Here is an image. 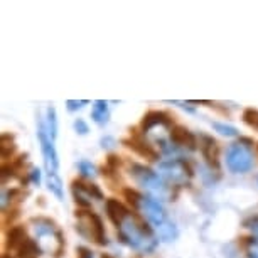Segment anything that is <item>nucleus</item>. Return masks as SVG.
<instances>
[{
	"label": "nucleus",
	"instance_id": "1",
	"mask_svg": "<svg viewBox=\"0 0 258 258\" xmlns=\"http://www.w3.org/2000/svg\"><path fill=\"white\" fill-rule=\"evenodd\" d=\"M116 230H118V238L121 243L135 251L152 253L159 245V238L155 236L152 226L139 213L130 211V214L121 221V225Z\"/></svg>",
	"mask_w": 258,
	"mask_h": 258
},
{
	"label": "nucleus",
	"instance_id": "2",
	"mask_svg": "<svg viewBox=\"0 0 258 258\" xmlns=\"http://www.w3.org/2000/svg\"><path fill=\"white\" fill-rule=\"evenodd\" d=\"M34 241L41 248L42 253L54 255V258H61L64 251V235L57 228V225L49 218H34L31 221Z\"/></svg>",
	"mask_w": 258,
	"mask_h": 258
},
{
	"label": "nucleus",
	"instance_id": "3",
	"mask_svg": "<svg viewBox=\"0 0 258 258\" xmlns=\"http://www.w3.org/2000/svg\"><path fill=\"white\" fill-rule=\"evenodd\" d=\"M130 176L134 177V181L142 186L145 191L149 192V196H152L154 199H167V201H174V194L172 189L165 179L160 174L154 172L150 167H145L142 164H132L130 165Z\"/></svg>",
	"mask_w": 258,
	"mask_h": 258
},
{
	"label": "nucleus",
	"instance_id": "4",
	"mask_svg": "<svg viewBox=\"0 0 258 258\" xmlns=\"http://www.w3.org/2000/svg\"><path fill=\"white\" fill-rule=\"evenodd\" d=\"M76 230L81 236L88 238V240L95 241L96 245L105 246L108 240H106V233L101 218L91 209H78L76 211Z\"/></svg>",
	"mask_w": 258,
	"mask_h": 258
},
{
	"label": "nucleus",
	"instance_id": "5",
	"mask_svg": "<svg viewBox=\"0 0 258 258\" xmlns=\"http://www.w3.org/2000/svg\"><path fill=\"white\" fill-rule=\"evenodd\" d=\"M253 142L250 139H240L226 150V167L233 174H245L253 167Z\"/></svg>",
	"mask_w": 258,
	"mask_h": 258
},
{
	"label": "nucleus",
	"instance_id": "6",
	"mask_svg": "<svg viewBox=\"0 0 258 258\" xmlns=\"http://www.w3.org/2000/svg\"><path fill=\"white\" fill-rule=\"evenodd\" d=\"M159 172L167 184L174 186H187L194 176L191 165L184 159H167L159 162Z\"/></svg>",
	"mask_w": 258,
	"mask_h": 258
},
{
	"label": "nucleus",
	"instance_id": "7",
	"mask_svg": "<svg viewBox=\"0 0 258 258\" xmlns=\"http://www.w3.org/2000/svg\"><path fill=\"white\" fill-rule=\"evenodd\" d=\"M139 211L142 213V216L147 220L150 225H152L155 230L160 231L162 228L169 226L170 221L167 213H165L164 206L160 204V201H157V199H154L152 196H144L142 201H140V208Z\"/></svg>",
	"mask_w": 258,
	"mask_h": 258
},
{
	"label": "nucleus",
	"instance_id": "8",
	"mask_svg": "<svg viewBox=\"0 0 258 258\" xmlns=\"http://www.w3.org/2000/svg\"><path fill=\"white\" fill-rule=\"evenodd\" d=\"M71 191L80 209H90L91 208L90 199H96V201L103 199V192H101V189L96 186V184H86L83 181H78V179L73 181Z\"/></svg>",
	"mask_w": 258,
	"mask_h": 258
},
{
	"label": "nucleus",
	"instance_id": "9",
	"mask_svg": "<svg viewBox=\"0 0 258 258\" xmlns=\"http://www.w3.org/2000/svg\"><path fill=\"white\" fill-rule=\"evenodd\" d=\"M37 139H39V144H41V152H42V159H44L46 172L57 174V169H59V157H57L54 140H52L42 128H37Z\"/></svg>",
	"mask_w": 258,
	"mask_h": 258
},
{
	"label": "nucleus",
	"instance_id": "10",
	"mask_svg": "<svg viewBox=\"0 0 258 258\" xmlns=\"http://www.w3.org/2000/svg\"><path fill=\"white\" fill-rule=\"evenodd\" d=\"M130 132H132V137L123 140V144L126 147L132 149L135 154L142 155V157L149 160H159V152L142 137V135L137 134V130H130Z\"/></svg>",
	"mask_w": 258,
	"mask_h": 258
},
{
	"label": "nucleus",
	"instance_id": "11",
	"mask_svg": "<svg viewBox=\"0 0 258 258\" xmlns=\"http://www.w3.org/2000/svg\"><path fill=\"white\" fill-rule=\"evenodd\" d=\"M199 149L206 164L211 169H220V145L209 135H201L199 137Z\"/></svg>",
	"mask_w": 258,
	"mask_h": 258
},
{
	"label": "nucleus",
	"instance_id": "12",
	"mask_svg": "<svg viewBox=\"0 0 258 258\" xmlns=\"http://www.w3.org/2000/svg\"><path fill=\"white\" fill-rule=\"evenodd\" d=\"M170 142L176 145L177 149H186V150H196L198 149V140L196 135L189 132L186 126L182 125H174L170 128Z\"/></svg>",
	"mask_w": 258,
	"mask_h": 258
},
{
	"label": "nucleus",
	"instance_id": "13",
	"mask_svg": "<svg viewBox=\"0 0 258 258\" xmlns=\"http://www.w3.org/2000/svg\"><path fill=\"white\" fill-rule=\"evenodd\" d=\"M142 126L144 132H150L152 128L155 126H164V128H172V118H170L169 113H165V111H160V110H152V111H147V113L144 115L142 118Z\"/></svg>",
	"mask_w": 258,
	"mask_h": 258
},
{
	"label": "nucleus",
	"instance_id": "14",
	"mask_svg": "<svg viewBox=\"0 0 258 258\" xmlns=\"http://www.w3.org/2000/svg\"><path fill=\"white\" fill-rule=\"evenodd\" d=\"M37 128H42L56 142V139H57V116H56L54 106H47V108L44 110V116H39Z\"/></svg>",
	"mask_w": 258,
	"mask_h": 258
},
{
	"label": "nucleus",
	"instance_id": "15",
	"mask_svg": "<svg viewBox=\"0 0 258 258\" xmlns=\"http://www.w3.org/2000/svg\"><path fill=\"white\" fill-rule=\"evenodd\" d=\"M105 209H106V216L110 218V221L118 228L121 225V221L125 220L126 216L130 214V211L126 209L123 204H121L118 199L110 198L105 201Z\"/></svg>",
	"mask_w": 258,
	"mask_h": 258
},
{
	"label": "nucleus",
	"instance_id": "16",
	"mask_svg": "<svg viewBox=\"0 0 258 258\" xmlns=\"http://www.w3.org/2000/svg\"><path fill=\"white\" fill-rule=\"evenodd\" d=\"M27 240H29L27 231L22 225H16V226L9 228V231H7V248L9 250L17 251Z\"/></svg>",
	"mask_w": 258,
	"mask_h": 258
},
{
	"label": "nucleus",
	"instance_id": "17",
	"mask_svg": "<svg viewBox=\"0 0 258 258\" xmlns=\"http://www.w3.org/2000/svg\"><path fill=\"white\" fill-rule=\"evenodd\" d=\"M91 118L98 126H105L110 121V108L105 100L93 101V108H91Z\"/></svg>",
	"mask_w": 258,
	"mask_h": 258
},
{
	"label": "nucleus",
	"instance_id": "18",
	"mask_svg": "<svg viewBox=\"0 0 258 258\" xmlns=\"http://www.w3.org/2000/svg\"><path fill=\"white\" fill-rule=\"evenodd\" d=\"M16 150H17V145H16V140H14V135L11 134L0 135V157L4 160H9L16 154Z\"/></svg>",
	"mask_w": 258,
	"mask_h": 258
},
{
	"label": "nucleus",
	"instance_id": "19",
	"mask_svg": "<svg viewBox=\"0 0 258 258\" xmlns=\"http://www.w3.org/2000/svg\"><path fill=\"white\" fill-rule=\"evenodd\" d=\"M47 187H49V191L54 194V196L59 199V201H62L64 199V187H62V181L61 177L57 176V174H47Z\"/></svg>",
	"mask_w": 258,
	"mask_h": 258
},
{
	"label": "nucleus",
	"instance_id": "20",
	"mask_svg": "<svg viewBox=\"0 0 258 258\" xmlns=\"http://www.w3.org/2000/svg\"><path fill=\"white\" fill-rule=\"evenodd\" d=\"M41 248L34 240H27L24 245L17 250V258H37L41 255Z\"/></svg>",
	"mask_w": 258,
	"mask_h": 258
},
{
	"label": "nucleus",
	"instance_id": "21",
	"mask_svg": "<svg viewBox=\"0 0 258 258\" xmlns=\"http://www.w3.org/2000/svg\"><path fill=\"white\" fill-rule=\"evenodd\" d=\"M211 125L218 134L223 135V137H238V130L233 125L221 123V121H213Z\"/></svg>",
	"mask_w": 258,
	"mask_h": 258
},
{
	"label": "nucleus",
	"instance_id": "22",
	"mask_svg": "<svg viewBox=\"0 0 258 258\" xmlns=\"http://www.w3.org/2000/svg\"><path fill=\"white\" fill-rule=\"evenodd\" d=\"M78 170L81 172L83 177H88V179H95L96 174H98L95 164H91L90 160H80V162H78Z\"/></svg>",
	"mask_w": 258,
	"mask_h": 258
},
{
	"label": "nucleus",
	"instance_id": "23",
	"mask_svg": "<svg viewBox=\"0 0 258 258\" xmlns=\"http://www.w3.org/2000/svg\"><path fill=\"white\" fill-rule=\"evenodd\" d=\"M123 196H125L126 201L132 204V208L135 209V211H139L140 201H142V198H144L142 194H140L139 191H135V189H132V187H125L123 189Z\"/></svg>",
	"mask_w": 258,
	"mask_h": 258
},
{
	"label": "nucleus",
	"instance_id": "24",
	"mask_svg": "<svg viewBox=\"0 0 258 258\" xmlns=\"http://www.w3.org/2000/svg\"><path fill=\"white\" fill-rule=\"evenodd\" d=\"M243 121L251 126V128L258 130V110L256 108H245L243 111Z\"/></svg>",
	"mask_w": 258,
	"mask_h": 258
},
{
	"label": "nucleus",
	"instance_id": "25",
	"mask_svg": "<svg viewBox=\"0 0 258 258\" xmlns=\"http://www.w3.org/2000/svg\"><path fill=\"white\" fill-rule=\"evenodd\" d=\"M88 103H90L88 100H68L66 101V108L70 111H78V110L85 108Z\"/></svg>",
	"mask_w": 258,
	"mask_h": 258
},
{
	"label": "nucleus",
	"instance_id": "26",
	"mask_svg": "<svg viewBox=\"0 0 258 258\" xmlns=\"http://www.w3.org/2000/svg\"><path fill=\"white\" fill-rule=\"evenodd\" d=\"M243 226H245L246 230H250L253 233V236L258 238V216L248 218V220H245V223H243Z\"/></svg>",
	"mask_w": 258,
	"mask_h": 258
},
{
	"label": "nucleus",
	"instance_id": "27",
	"mask_svg": "<svg viewBox=\"0 0 258 258\" xmlns=\"http://www.w3.org/2000/svg\"><path fill=\"white\" fill-rule=\"evenodd\" d=\"M73 126H75V132L76 134H80V135H86L90 132V126L88 123H86L83 118H76L75 120V123H73Z\"/></svg>",
	"mask_w": 258,
	"mask_h": 258
},
{
	"label": "nucleus",
	"instance_id": "28",
	"mask_svg": "<svg viewBox=\"0 0 258 258\" xmlns=\"http://www.w3.org/2000/svg\"><path fill=\"white\" fill-rule=\"evenodd\" d=\"M246 255H248V258H258V240L250 238L248 246H246Z\"/></svg>",
	"mask_w": 258,
	"mask_h": 258
},
{
	"label": "nucleus",
	"instance_id": "29",
	"mask_svg": "<svg viewBox=\"0 0 258 258\" xmlns=\"http://www.w3.org/2000/svg\"><path fill=\"white\" fill-rule=\"evenodd\" d=\"M120 164H121V160H120V157L118 155H108L106 157V167H110V169H113V170H118V167H120Z\"/></svg>",
	"mask_w": 258,
	"mask_h": 258
},
{
	"label": "nucleus",
	"instance_id": "30",
	"mask_svg": "<svg viewBox=\"0 0 258 258\" xmlns=\"http://www.w3.org/2000/svg\"><path fill=\"white\" fill-rule=\"evenodd\" d=\"M29 181H31L34 186H39V184H41V170L39 169H31V172H29Z\"/></svg>",
	"mask_w": 258,
	"mask_h": 258
},
{
	"label": "nucleus",
	"instance_id": "31",
	"mask_svg": "<svg viewBox=\"0 0 258 258\" xmlns=\"http://www.w3.org/2000/svg\"><path fill=\"white\" fill-rule=\"evenodd\" d=\"M76 253H78V258H95L93 251L86 246H78L76 248Z\"/></svg>",
	"mask_w": 258,
	"mask_h": 258
},
{
	"label": "nucleus",
	"instance_id": "32",
	"mask_svg": "<svg viewBox=\"0 0 258 258\" xmlns=\"http://www.w3.org/2000/svg\"><path fill=\"white\" fill-rule=\"evenodd\" d=\"M101 147L103 149H106V150H110V149H113L115 145H116V142H115V139L113 137H110V135H106V137H101Z\"/></svg>",
	"mask_w": 258,
	"mask_h": 258
},
{
	"label": "nucleus",
	"instance_id": "33",
	"mask_svg": "<svg viewBox=\"0 0 258 258\" xmlns=\"http://www.w3.org/2000/svg\"><path fill=\"white\" fill-rule=\"evenodd\" d=\"M2 258H12V256H11V255H7V253H4Z\"/></svg>",
	"mask_w": 258,
	"mask_h": 258
},
{
	"label": "nucleus",
	"instance_id": "34",
	"mask_svg": "<svg viewBox=\"0 0 258 258\" xmlns=\"http://www.w3.org/2000/svg\"><path fill=\"white\" fill-rule=\"evenodd\" d=\"M256 155H258V145H256Z\"/></svg>",
	"mask_w": 258,
	"mask_h": 258
}]
</instances>
